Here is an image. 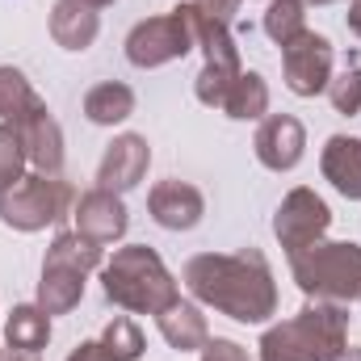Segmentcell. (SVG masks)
Returning <instances> with one entry per match:
<instances>
[{"label": "cell", "mask_w": 361, "mask_h": 361, "mask_svg": "<svg viewBox=\"0 0 361 361\" xmlns=\"http://www.w3.org/2000/svg\"><path fill=\"white\" fill-rule=\"evenodd\" d=\"M185 286L197 302L235 324H265L277 311V281L261 248L202 252L185 265Z\"/></svg>", "instance_id": "cell-1"}, {"label": "cell", "mask_w": 361, "mask_h": 361, "mask_svg": "<svg viewBox=\"0 0 361 361\" xmlns=\"http://www.w3.org/2000/svg\"><path fill=\"white\" fill-rule=\"evenodd\" d=\"M349 349V307L307 302L261 336V361H336Z\"/></svg>", "instance_id": "cell-2"}, {"label": "cell", "mask_w": 361, "mask_h": 361, "mask_svg": "<svg viewBox=\"0 0 361 361\" xmlns=\"http://www.w3.org/2000/svg\"><path fill=\"white\" fill-rule=\"evenodd\" d=\"M101 290L114 307L135 311V315H160L180 298L177 277L160 261L156 248L147 244H126L101 265Z\"/></svg>", "instance_id": "cell-3"}, {"label": "cell", "mask_w": 361, "mask_h": 361, "mask_svg": "<svg viewBox=\"0 0 361 361\" xmlns=\"http://www.w3.org/2000/svg\"><path fill=\"white\" fill-rule=\"evenodd\" d=\"M290 273L311 302H361V244L353 240L311 244L307 252L290 257Z\"/></svg>", "instance_id": "cell-4"}, {"label": "cell", "mask_w": 361, "mask_h": 361, "mask_svg": "<svg viewBox=\"0 0 361 361\" xmlns=\"http://www.w3.org/2000/svg\"><path fill=\"white\" fill-rule=\"evenodd\" d=\"M105 257H101V244L85 240L76 227L72 231H59L47 248V261H42V281H38V307L47 315H68L80 298H85V277L92 269H101Z\"/></svg>", "instance_id": "cell-5"}, {"label": "cell", "mask_w": 361, "mask_h": 361, "mask_svg": "<svg viewBox=\"0 0 361 361\" xmlns=\"http://www.w3.org/2000/svg\"><path fill=\"white\" fill-rule=\"evenodd\" d=\"M72 210H76V189L63 177L25 173L8 189H0V219L13 231H42L51 223H63Z\"/></svg>", "instance_id": "cell-6"}, {"label": "cell", "mask_w": 361, "mask_h": 361, "mask_svg": "<svg viewBox=\"0 0 361 361\" xmlns=\"http://www.w3.org/2000/svg\"><path fill=\"white\" fill-rule=\"evenodd\" d=\"M197 47L193 34V4H177L173 13L147 17L126 34V59L135 68H164L173 59H185Z\"/></svg>", "instance_id": "cell-7"}, {"label": "cell", "mask_w": 361, "mask_h": 361, "mask_svg": "<svg viewBox=\"0 0 361 361\" xmlns=\"http://www.w3.org/2000/svg\"><path fill=\"white\" fill-rule=\"evenodd\" d=\"M328 227H332V210H328V202H324L315 189H307V185L290 189V193L281 197L277 214H273V235H277V244L286 248V257H298V252H307L311 244H319V240L328 235Z\"/></svg>", "instance_id": "cell-8"}, {"label": "cell", "mask_w": 361, "mask_h": 361, "mask_svg": "<svg viewBox=\"0 0 361 361\" xmlns=\"http://www.w3.org/2000/svg\"><path fill=\"white\" fill-rule=\"evenodd\" d=\"M281 72L286 89L294 97H315L332 85V42L315 30H302L294 42L281 47Z\"/></svg>", "instance_id": "cell-9"}, {"label": "cell", "mask_w": 361, "mask_h": 361, "mask_svg": "<svg viewBox=\"0 0 361 361\" xmlns=\"http://www.w3.org/2000/svg\"><path fill=\"white\" fill-rule=\"evenodd\" d=\"M72 219H76V231L92 240V244H118L122 235H126V227H130V214H126V202H122V193H109V189H89V193H80L76 197V210H72Z\"/></svg>", "instance_id": "cell-10"}, {"label": "cell", "mask_w": 361, "mask_h": 361, "mask_svg": "<svg viewBox=\"0 0 361 361\" xmlns=\"http://www.w3.org/2000/svg\"><path fill=\"white\" fill-rule=\"evenodd\" d=\"M257 160L269 169V173H290L298 160H302V147H307V130L294 114H269L261 118L257 126Z\"/></svg>", "instance_id": "cell-11"}, {"label": "cell", "mask_w": 361, "mask_h": 361, "mask_svg": "<svg viewBox=\"0 0 361 361\" xmlns=\"http://www.w3.org/2000/svg\"><path fill=\"white\" fill-rule=\"evenodd\" d=\"M147 210H152V219L164 231H193L202 223V214H206V197H202L197 185L169 177V180H160V185H152Z\"/></svg>", "instance_id": "cell-12"}, {"label": "cell", "mask_w": 361, "mask_h": 361, "mask_svg": "<svg viewBox=\"0 0 361 361\" xmlns=\"http://www.w3.org/2000/svg\"><path fill=\"white\" fill-rule=\"evenodd\" d=\"M147 164H152V147L143 135H118L105 156H101V169H97V189H109V193H126L135 189L139 180L147 177Z\"/></svg>", "instance_id": "cell-13"}, {"label": "cell", "mask_w": 361, "mask_h": 361, "mask_svg": "<svg viewBox=\"0 0 361 361\" xmlns=\"http://www.w3.org/2000/svg\"><path fill=\"white\" fill-rule=\"evenodd\" d=\"M17 135L25 143V156L34 164V173L42 177H63V130L51 118V109H34L25 122H17Z\"/></svg>", "instance_id": "cell-14"}, {"label": "cell", "mask_w": 361, "mask_h": 361, "mask_svg": "<svg viewBox=\"0 0 361 361\" xmlns=\"http://www.w3.org/2000/svg\"><path fill=\"white\" fill-rule=\"evenodd\" d=\"M101 34V17L89 0H55L51 8V38L63 51H89Z\"/></svg>", "instance_id": "cell-15"}, {"label": "cell", "mask_w": 361, "mask_h": 361, "mask_svg": "<svg viewBox=\"0 0 361 361\" xmlns=\"http://www.w3.org/2000/svg\"><path fill=\"white\" fill-rule=\"evenodd\" d=\"M319 169H324V180H332L336 193H345L349 202H361V139L332 135L324 143Z\"/></svg>", "instance_id": "cell-16"}, {"label": "cell", "mask_w": 361, "mask_h": 361, "mask_svg": "<svg viewBox=\"0 0 361 361\" xmlns=\"http://www.w3.org/2000/svg\"><path fill=\"white\" fill-rule=\"evenodd\" d=\"M156 324H160V336L169 341V349H177V353H202L206 341H210L206 315L193 302H185V298H177L173 307H164L156 315Z\"/></svg>", "instance_id": "cell-17"}, {"label": "cell", "mask_w": 361, "mask_h": 361, "mask_svg": "<svg viewBox=\"0 0 361 361\" xmlns=\"http://www.w3.org/2000/svg\"><path fill=\"white\" fill-rule=\"evenodd\" d=\"M135 114V89L122 80H101L85 97V118L92 126H118Z\"/></svg>", "instance_id": "cell-18"}, {"label": "cell", "mask_w": 361, "mask_h": 361, "mask_svg": "<svg viewBox=\"0 0 361 361\" xmlns=\"http://www.w3.org/2000/svg\"><path fill=\"white\" fill-rule=\"evenodd\" d=\"M4 341H8V349H25V353H42L47 349V341H51V315L34 302H25V307H13V315H8V324H4Z\"/></svg>", "instance_id": "cell-19"}, {"label": "cell", "mask_w": 361, "mask_h": 361, "mask_svg": "<svg viewBox=\"0 0 361 361\" xmlns=\"http://www.w3.org/2000/svg\"><path fill=\"white\" fill-rule=\"evenodd\" d=\"M223 114L235 118V122H252V118H265L269 114V85L261 72H240L235 85L223 101Z\"/></svg>", "instance_id": "cell-20"}, {"label": "cell", "mask_w": 361, "mask_h": 361, "mask_svg": "<svg viewBox=\"0 0 361 361\" xmlns=\"http://www.w3.org/2000/svg\"><path fill=\"white\" fill-rule=\"evenodd\" d=\"M47 101L34 92V85L25 80V72L21 68H0V118L8 122V126H17V122H25L34 109H42Z\"/></svg>", "instance_id": "cell-21"}, {"label": "cell", "mask_w": 361, "mask_h": 361, "mask_svg": "<svg viewBox=\"0 0 361 361\" xmlns=\"http://www.w3.org/2000/svg\"><path fill=\"white\" fill-rule=\"evenodd\" d=\"M307 30V0H269L265 8V34L277 47L294 42Z\"/></svg>", "instance_id": "cell-22"}, {"label": "cell", "mask_w": 361, "mask_h": 361, "mask_svg": "<svg viewBox=\"0 0 361 361\" xmlns=\"http://www.w3.org/2000/svg\"><path fill=\"white\" fill-rule=\"evenodd\" d=\"M101 345H105V353L114 361H139L143 357V332H139V324L126 319V315H114V319L105 324Z\"/></svg>", "instance_id": "cell-23"}, {"label": "cell", "mask_w": 361, "mask_h": 361, "mask_svg": "<svg viewBox=\"0 0 361 361\" xmlns=\"http://www.w3.org/2000/svg\"><path fill=\"white\" fill-rule=\"evenodd\" d=\"M25 164H30V156H25V143L17 135V126L0 122V189H8L13 180L25 177Z\"/></svg>", "instance_id": "cell-24"}, {"label": "cell", "mask_w": 361, "mask_h": 361, "mask_svg": "<svg viewBox=\"0 0 361 361\" xmlns=\"http://www.w3.org/2000/svg\"><path fill=\"white\" fill-rule=\"evenodd\" d=\"M328 101L336 114H361V68H345L341 76H332L328 85Z\"/></svg>", "instance_id": "cell-25"}, {"label": "cell", "mask_w": 361, "mask_h": 361, "mask_svg": "<svg viewBox=\"0 0 361 361\" xmlns=\"http://www.w3.org/2000/svg\"><path fill=\"white\" fill-rule=\"evenodd\" d=\"M202 361H252V357H248V349H244V345L223 341V336H210V341H206V349H202Z\"/></svg>", "instance_id": "cell-26"}, {"label": "cell", "mask_w": 361, "mask_h": 361, "mask_svg": "<svg viewBox=\"0 0 361 361\" xmlns=\"http://www.w3.org/2000/svg\"><path fill=\"white\" fill-rule=\"evenodd\" d=\"M193 4H197V13H206V17H214V21H223V25H231L244 0H193Z\"/></svg>", "instance_id": "cell-27"}, {"label": "cell", "mask_w": 361, "mask_h": 361, "mask_svg": "<svg viewBox=\"0 0 361 361\" xmlns=\"http://www.w3.org/2000/svg\"><path fill=\"white\" fill-rule=\"evenodd\" d=\"M68 361H114V357L105 353V345H101V341H80V345L68 353Z\"/></svg>", "instance_id": "cell-28"}, {"label": "cell", "mask_w": 361, "mask_h": 361, "mask_svg": "<svg viewBox=\"0 0 361 361\" xmlns=\"http://www.w3.org/2000/svg\"><path fill=\"white\" fill-rule=\"evenodd\" d=\"M345 21H349V30L361 38V0H353V4H349V17H345Z\"/></svg>", "instance_id": "cell-29"}, {"label": "cell", "mask_w": 361, "mask_h": 361, "mask_svg": "<svg viewBox=\"0 0 361 361\" xmlns=\"http://www.w3.org/2000/svg\"><path fill=\"white\" fill-rule=\"evenodd\" d=\"M0 361H42V357H38V353H25V349H4Z\"/></svg>", "instance_id": "cell-30"}, {"label": "cell", "mask_w": 361, "mask_h": 361, "mask_svg": "<svg viewBox=\"0 0 361 361\" xmlns=\"http://www.w3.org/2000/svg\"><path fill=\"white\" fill-rule=\"evenodd\" d=\"M336 361H361V349H357V345H349V349H345Z\"/></svg>", "instance_id": "cell-31"}, {"label": "cell", "mask_w": 361, "mask_h": 361, "mask_svg": "<svg viewBox=\"0 0 361 361\" xmlns=\"http://www.w3.org/2000/svg\"><path fill=\"white\" fill-rule=\"evenodd\" d=\"M92 8H105V4H114V0H89Z\"/></svg>", "instance_id": "cell-32"}, {"label": "cell", "mask_w": 361, "mask_h": 361, "mask_svg": "<svg viewBox=\"0 0 361 361\" xmlns=\"http://www.w3.org/2000/svg\"><path fill=\"white\" fill-rule=\"evenodd\" d=\"M307 4H341V0H307Z\"/></svg>", "instance_id": "cell-33"}]
</instances>
